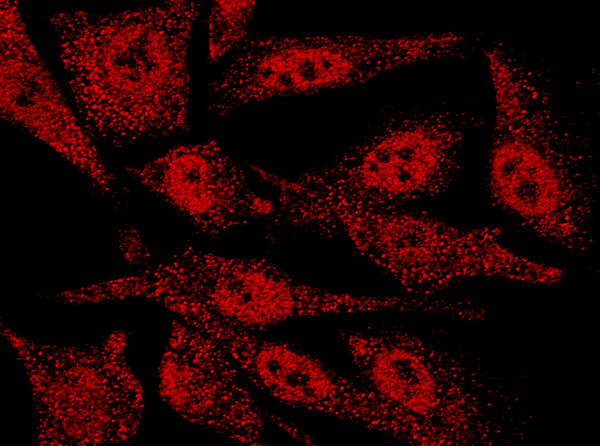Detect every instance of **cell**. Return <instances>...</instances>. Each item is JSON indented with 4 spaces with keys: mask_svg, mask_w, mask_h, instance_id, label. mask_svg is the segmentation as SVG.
Segmentation results:
<instances>
[{
    "mask_svg": "<svg viewBox=\"0 0 600 446\" xmlns=\"http://www.w3.org/2000/svg\"><path fill=\"white\" fill-rule=\"evenodd\" d=\"M195 1L50 18L78 112L114 145L187 129L188 41Z\"/></svg>",
    "mask_w": 600,
    "mask_h": 446,
    "instance_id": "cell-1",
    "label": "cell"
},
{
    "mask_svg": "<svg viewBox=\"0 0 600 446\" xmlns=\"http://www.w3.org/2000/svg\"><path fill=\"white\" fill-rule=\"evenodd\" d=\"M485 52L495 99L492 199L550 243L589 249L594 174L587 143L556 111L531 69L500 44Z\"/></svg>",
    "mask_w": 600,
    "mask_h": 446,
    "instance_id": "cell-2",
    "label": "cell"
},
{
    "mask_svg": "<svg viewBox=\"0 0 600 446\" xmlns=\"http://www.w3.org/2000/svg\"><path fill=\"white\" fill-rule=\"evenodd\" d=\"M473 118L451 109L396 117L331 164L295 179L254 171L278 190L276 222L330 235L350 213L445 192Z\"/></svg>",
    "mask_w": 600,
    "mask_h": 446,
    "instance_id": "cell-3",
    "label": "cell"
},
{
    "mask_svg": "<svg viewBox=\"0 0 600 446\" xmlns=\"http://www.w3.org/2000/svg\"><path fill=\"white\" fill-rule=\"evenodd\" d=\"M367 388L402 421L407 441L494 445L521 439L524 420L482 367L402 332H339Z\"/></svg>",
    "mask_w": 600,
    "mask_h": 446,
    "instance_id": "cell-4",
    "label": "cell"
},
{
    "mask_svg": "<svg viewBox=\"0 0 600 446\" xmlns=\"http://www.w3.org/2000/svg\"><path fill=\"white\" fill-rule=\"evenodd\" d=\"M146 298L191 327L212 322L246 330L303 316L418 309L414 297H367L298 283L270 263L192 248L133 276L83 287V302Z\"/></svg>",
    "mask_w": 600,
    "mask_h": 446,
    "instance_id": "cell-5",
    "label": "cell"
},
{
    "mask_svg": "<svg viewBox=\"0 0 600 446\" xmlns=\"http://www.w3.org/2000/svg\"><path fill=\"white\" fill-rule=\"evenodd\" d=\"M2 333L29 378L39 444H117L135 435L143 392L126 362L124 332L87 347L43 345L4 327Z\"/></svg>",
    "mask_w": 600,
    "mask_h": 446,
    "instance_id": "cell-6",
    "label": "cell"
},
{
    "mask_svg": "<svg viewBox=\"0 0 600 446\" xmlns=\"http://www.w3.org/2000/svg\"><path fill=\"white\" fill-rule=\"evenodd\" d=\"M464 41L454 33L249 40L211 84L208 107L224 115L249 102L361 83L404 65L454 54Z\"/></svg>",
    "mask_w": 600,
    "mask_h": 446,
    "instance_id": "cell-7",
    "label": "cell"
},
{
    "mask_svg": "<svg viewBox=\"0 0 600 446\" xmlns=\"http://www.w3.org/2000/svg\"><path fill=\"white\" fill-rule=\"evenodd\" d=\"M337 227L415 296L475 276L554 283L563 275L557 268L511 252L501 243L497 228L459 229L397 208L350 213L338 220Z\"/></svg>",
    "mask_w": 600,
    "mask_h": 446,
    "instance_id": "cell-8",
    "label": "cell"
},
{
    "mask_svg": "<svg viewBox=\"0 0 600 446\" xmlns=\"http://www.w3.org/2000/svg\"><path fill=\"white\" fill-rule=\"evenodd\" d=\"M193 328L213 339L257 387L273 397L406 438L400 418L373 392L316 359L285 344L256 338L243 329L212 322Z\"/></svg>",
    "mask_w": 600,
    "mask_h": 446,
    "instance_id": "cell-9",
    "label": "cell"
},
{
    "mask_svg": "<svg viewBox=\"0 0 600 446\" xmlns=\"http://www.w3.org/2000/svg\"><path fill=\"white\" fill-rule=\"evenodd\" d=\"M0 20L2 117L51 146L108 192L112 174L62 98L27 35L16 2L1 1Z\"/></svg>",
    "mask_w": 600,
    "mask_h": 446,
    "instance_id": "cell-10",
    "label": "cell"
},
{
    "mask_svg": "<svg viewBox=\"0 0 600 446\" xmlns=\"http://www.w3.org/2000/svg\"><path fill=\"white\" fill-rule=\"evenodd\" d=\"M162 399L188 421L259 445L263 416L236 378L229 355L209 336L173 321L159 367Z\"/></svg>",
    "mask_w": 600,
    "mask_h": 446,
    "instance_id": "cell-11",
    "label": "cell"
},
{
    "mask_svg": "<svg viewBox=\"0 0 600 446\" xmlns=\"http://www.w3.org/2000/svg\"><path fill=\"white\" fill-rule=\"evenodd\" d=\"M128 171L211 236L275 211L271 201L253 192L241 167L214 141L174 147Z\"/></svg>",
    "mask_w": 600,
    "mask_h": 446,
    "instance_id": "cell-12",
    "label": "cell"
},
{
    "mask_svg": "<svg viewBox=\"0 0 600 446\" xmlns=\"http://www.w3.org/2000/svg\"><path fill=\"white\" fill-rule=\"evenodd\" d=\"M253 1H216L209 15V58L218 61L244 38Z\"/></svg>",
    "mask_w": 600,
    "mask_h": 446,
    "instance_id": "cell-13",
    "label": "cell"
},
{
    "mask_svg": "<svg viewBox=\"0 0 600 446\" xmlns=\"http://www.w3.org/2000/svg\"><path fill=\"white\" fill-rule=\"evenodd\" d=\"M119 248L123 257L132 265H143L149 260V252L140 239L138 232L131 226L119 231Z\"/></svg>",
    "mask_w": 600,
    "mask_h": 446,
    "instance_id": "cell-14",
    "label": "cell"
}]
</instances>
